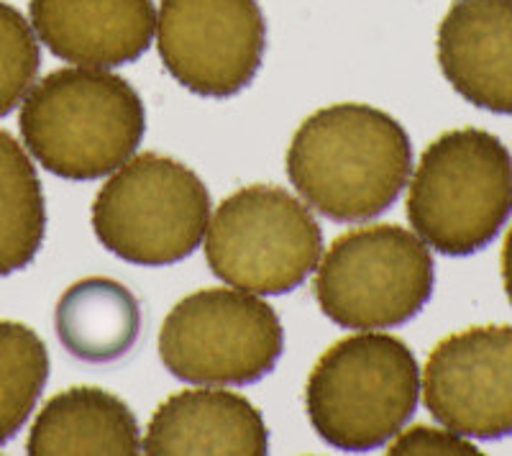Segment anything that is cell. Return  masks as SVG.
<instances>
[{
    "label": "cell",
    "instance_id": "19",
    "mask_svg": "<svg viewBox=\"0 0 512 456\" xmlns=\"http://www.w3.org/2000/svg\"><path fill=\"white\" fill-rule=\"evenodd\" d=\"M390 456H423V454H436V456H461V454H479L477 446L472 441H466V436L454 431H441V428L431 426H413L408 431L397 433L395 441L387 446Z\"/></svg>",
    "mask_w": 512,
    "mask_h": 456
},
{
    "label": "cell",
    "instance_id": "10",
    "mask_svg": "<svg viewBox=\"0 0 512 456\" xmlns=\"http://www.w3.org/2000/svg\"><path fill=\"white\" fill-rule=\"evenodd\" d=\"M423 403L448 431L495 441L512 433V326L446 336L423 369Z\"/></svg>",
    "mask_w": 512,
    "mask_h": 456
},
{
    "label": "cell",
    "instance_id": "9",
    "mask_svg": "<svg viewBox=\"0 0 512 456\" xmlns=\"http://www.w3.org/2000/svg\"><path fill=\"white\" fill-rule=\"evenodd\" d=\"M267 47L259 0H162L157 52L190 93L231 98L256 77Z\"/></svg>",
    "mask_w": 512,
    "mask_h": 456
},
{
    "label": "cell",
    "instance_id": "3",
    "mask_svg": "<svg viewBox=\"0 0 512 456\" xmlns=\"http://www.w3.org/2000/svg\"><path fill=\"white\" fill-rule=\"evenodd\" d=\"M420 367L410 346L390 334L341 339L318 359L305 408L318 436L338 451L361 454L392 441L420 400Z\"/></svg>",
    "mask_w": 512,
    "mask_h": 456
},
{
    "label": "cell",
    "instance_id": "7",
    "mask_svg": "<svg viewBox=\"0 0 512 456\" xmlns=\"http://www.w3.org/2000/svg\"><path fill=\"white\" fill-rule=\"evenodd\" d=\"M320 257V223L308 205L277 185H249L228 195L205 231L210 272L254 295L292 293Z\"/></svg>",
    "mask_w": 512,
    "mask_h": 456
},
{
    "label": "cell",
    "instance_id": "13",
    "mask_svg": "<svg viewBox=\"0 0 512 456\" xmlns=\"http://www.w3.org/2000/svg\"><path fill=\"white\" fill-rule=\"evenodd\" d=\"M141 446L152 456H262L269 449V436L262 413L244 395L205 385L164 400L149 421Z\"/></svg>",
    "mask_w": 512,
    "mask_h": 456
},
{
    "label": "cell",
    "instance_id": "17",
    "mask_svg": "<svg viewBox=\"0 0 512 456\" xmlns=\"http://www.w3.org/2000/svg\"><path fill=\"white\" fill-rule=\"evenodd\" d=\"M49 380V351L34 328L0 321V446L16 436Z\"/></svg>",
    "mask_w": 512,
    "mask_h": 456
},
{
    "label": "cell",
    "instance_id": "12",
    "mask_svg": "<svg viewBox=\"0 0 512 456\" xmlns=\"http://www.w3.org/2000/svg\"><path fill=\"white\" fill-rule=\"evenodd\" d=\"M438 65L466 103L512 116V0H454L438 26Z\"/></svg>",
    "mask_w": 512,
    "mask_h": 456
},
{
    "label": "cell",
    "instance_id": "2",
    "mask_svg": "<svg viewBox=\"0 0 512 456\" xmlns=\"http://www.w3.org/2000/svg\"><path fill=\"white\" fill-rule=\"evenodd\" d=\"M18 129L31 157L62 180L113 175L134 157L146 131L139 93L95 67H64L36 82Z\"/></svg>",
    "mask_w": 512,
    "mask_h": 456
},
{
    "label": "cell",
    "instance_id": "11",
    "mask_svg": "<svg viewBox=\"0 0 512 456\" xmlns=\"http://www.w3.org/2000/svg\"><path fill=\"white\" fill-rule=\"evenodd\" d=\"M29 18L54 57L95 70L131 65L157 34L154 0H29Z\"/></svg>",
    "mask_w": 512,
    "mask_h": 456
},
{
    "label": "cell",
    "instance_id": "4",
    "mask_svg": "<svg viewBox=\"0 0 512 456\" xmlns=\"http://www.w3.org/2000/svg\"><path fill=\"white\" fill-rule=\"evenodd\" d=\"M512 216V157L484 129H454L428 144L410 182L408 221L446 257H469Z\"/></svg>",
    "mask_w": 512,
    "mask_h": 456
},
{
    "label": "cell",
    "instance_id": "6",
    "mask_svg": "<svg viewBox=\"0 0 512 456\" xmlns=\"http://www.w3.org/2000/svg\"><path fill=\"white\" fill-rule=\"evenodd\" d=\"M428 244L397 223L338 236L315 267L313 293L336 326L351 331L408 323L431 300L436 282Z\"/></svg>",
    "mask_w": 512,
    "mask_h": 456
},
{
    "label": "cell",
    "instance_id": "15",
    "mask_svg": "<svg viewBox=\"0 0 512 456\" xmlns=\"http://www.w3.org/2000/svg\"><path fill=\"white\" fill-rule=\"evenodd\" d=\"M54 328L72 357L88 364L118 362L141 334L136 295L111 277H85L64 290L54 308Z\"/></svg>",
    "mask_w": 512,
    "mask_h": 456
},
{
    "label": "cell",
    "instance_id": "14",
    "mask_svg": "<svg viewBox=\"0 0 512 456\" xmlns=\"http://www.w3.org/2000/svg\"><path fill=\"white\" fill-rule=\"evenodd\" d=\"M26 451L31 456L139 454V421L108 390L70 387L39 410Z\"/></svg>",
    "mask_w": 512,
    "mask_h": 456
},
{
    "label": "cell",
    "instance_id": "8",
    "mask_svg": "<svg viewBox=\"0 0 512 456\" xmlns=\"http://www.w3.org/2000/svg\"><path fill=\"white\" fill-rule=\"evenodd\" d=\"M280 316L239 287H205L182 298L162 323L159 357L190 385H251L282 357Z\"/></svg>",
    "mask_w": 512,
    "mask_h": 456
},
{
    "label": "cell",
    "instance_id": "16",
    "mask_svg": "<svg viewBox=\"0 0 512 456\" xmlns=\"http://www.w3.org/2000/svg\"><path fill=\"white\" fill-rule=\"evenodd\" d=\"M47 234V203L26 149L0 129V277L29 267Z\"/></svg>",
    "mask_w": 512,
    "mask_h": 456
},
{
    "label": "cell",
    "instance_id": "1",
    "mask_svg": "<svg viewBox=\"0 0 512 456\" xmlns=\"http://www.w3.org/2000/svg\"><path fill=\"white\" fill-rule=\"evenodd\" d=\"M413 170V144L390 113L336 103L300 123L287 149V175L320 216L361 223L395 205Z\"/></svg>",
    "mask_w": 512,
    "mask_h": 456
},
{
    "label": "cell",
    "instance_id": "18",
    "mask_svg": "<svg viewBox=\"0 0 512 456\" xmlns=\"http://www.w3.org/2000/svg\"><path fill=\"white\" fill-rule=\"evenodd\" d=\"M41 65L39 36L26 16L0 0V118L24 103Z\"/></svg>",
    "mask_w": 512,
    "mask_h": 456
},
{
    "label": "cell",
    "instance_id": "20",
    "mask_svg": "<svg viewBox=\"0 0 512 456\" xmlns=\"http://www.w3.org/2000/svg\"><path fill=\"white\" fill-rule=\"evenodd\" d=\"M502 282H505L507 300L512 303V228L505 236V246H502Z\"/></svg>",
    "mask_w": 512,
    "mask_h": 456
},
{
    "label": "cell",
    "instance_id": "5",
    "mask_svg": "<svg viewBox=\"0 0 512 456\" xmlns=\"http://www.w3.org/2000/svg\"><path fill=\"white\" fill-rule=\"evenodd\" d=\"M210 223V193L190 167L144 152L118 167L93 203L100 244L139 267L190 257Z\"/></svg>",
    "mask_w": 512,
    "mask_h": 456
}]
</instances>
